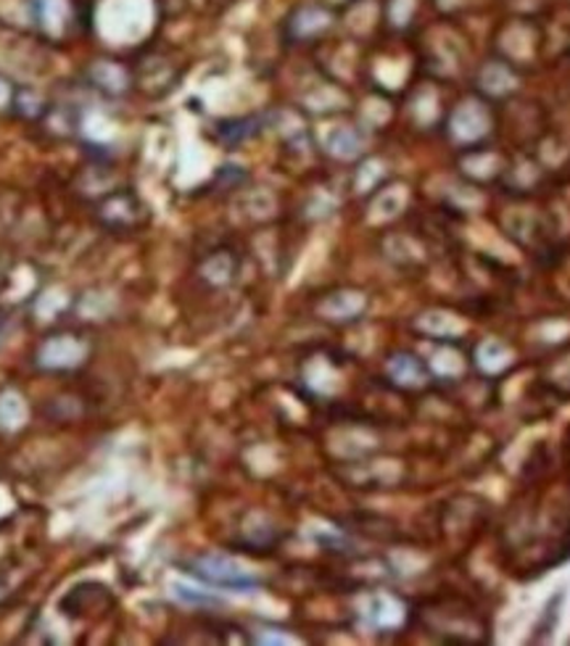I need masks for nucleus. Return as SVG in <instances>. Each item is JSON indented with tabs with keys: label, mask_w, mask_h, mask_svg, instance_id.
I'll use <instances>...</instances> for the list:
<instances>
[{
	"label": "nucleus",
	"mask_w": 570,
	"mask_h": 646,
	"mask_svg": "<svg viewBox=\"0 0 570 646\" xmlns=\"http://www.w3.org/2000/svg\"><path fill=\"white\" fill-rule=\"evenodd\" d=\"M77 0H30V19L35 30H41L45 37H64L75 30Z\"/></svg>",
	"instance_id": "f257e3e1"
},
{
	"label": "nucleus",
	"mask_w": 570,
	"mask_h": 646,
	"mask_svg": "<svg viewBox=\"0 0 570 646\" xmlns=\"http://www.w3.org/2000/svg\"><path fill=\"white\" fill-rule=\"evenodd\" d=\"M137 209L141 207H137L135 196L120 193V196L107 198V203L101 207V216L103 222L111 224V227H130V224L137 222V214H135Z\"/></svg>",
	"instance_id": "f03ea898"
},
{
	"label": "nucleus",
	"mask_w": 570,
	"mask_h": 646,
	"mask_svg": "<svg viewBox=\"0 0 570 646\" xmlns=\"http://www.w3.org/2000/svg\"><path fill=\"white\" fill-rule=\"evenodd\" d=\"M560 602H562V593H557L552 602L547 604V615H544L541 623L536 625L534 642H544V638H549V633L555 631V625H557V606H560Z\"/></svg>",
	"instance_id": "7ed1b4c3"
}]
</instances>
